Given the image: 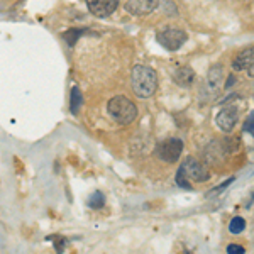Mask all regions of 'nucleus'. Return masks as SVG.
I'll list each match as a JSON object with an SVG mask.
<instances>
[{"label": "nucleus", "mask_w": 254, "mask_h": 254, "mask_svg": "<svg viewBox=\"0 0 254 254\" xmlns=\"http://www.w3.org/2000/svg\"><path fill=\"white\" fill-rule=\"evenodd\" d=\"M130 83H132L134 93L139 98H149L158 90V73L151 66L137 64L130 73Z\"/></svg>", "instance_id": "obj_1"}, {"label": "nucleus", "mask_w": 254, "mask_h": 254, "mask_svg": "<svg viewBox=\"0 0 254 254\" xmlns=\"http://www.w3.org/2000/svg\"><path fill=\"white\" fill-rule=\"evenodd\" d=\"M107 112L114 119V122H117L119 126L132 124L137 117V107L124 95L110 98L107 104Z\"/></svg>", "instance_id": "obj_2"}, {"label": "nucleus", "mask_w": 254, "mask_h": 254, "mask_svg": "<svg viewBox=\"0 0 254 254\" xmlns=\"http://www.w3.org/2000/svg\"><path fill=\"white\" fill-rule=\"evenodd\" d=\"M158 43L168 51H178L183 44L187 43L188 36L187 32H183L182 29H176V27H165L158 32Z\"/></svg>", "instance_id": "obj_3"}, {"label": "nucleus", "mask_w": 254, "mask_h": 254, "mask_svg": "<svg viewBox=\"0 0 254 254\" xmlns=\"http://www.w3.org/2000/svg\"><path fill=\"white\" fill-rule=\"evenodd\" d=\"M224 83V68L220 64H215L208 69L207 78H205V85H203L202 95L207 100H212L220 93V88H222Z\"/></svg>", "instance_id": "obj_4"}, {"label": "nucleus", "mask_w": 254, "mask_h": 254, "mask_svg": "<svg viewBox=\"0 0 254 254\" xmlns=\"http://www.w3.org/2000/svg\"><path fill=\"white\" fill-rule=\"evenodd\" d=\"M183 151V142L180 139H166L156 146V156L165 163H175L178 161Z\"/></svg>", "instance_id": "obj_5"}, {"label": "nucleus", "mask_w": 254, "mask_h": 254, "mask_svg": "<svg viewBox=\"0 0 254 254\" xmlns=\"http://www.w3.org/2000/svg\"><path fill=\"white\" fill-rule=\"evenodd\" d=\"M180 168H182L183 173L187 175V178L191 180V182H207L208 176H210L207 171V168L203 166V163H200L198 159H195L191 156L187 158Z\"/></svg>", "instance_id": "obj_6"}, {"label": "nucleus", "mask_w": 254, "mask_h": 254, "mask_svg": "<svg viewBox=\"0 0 254 254\" xmlns=\"http://www.w3.org/2000/svg\"><path fill=\"white\" fill-rule=\"evenodd\" d=\"M85 2H87L88 10L92 12L95 17L104 19L116 12L121 0H85Z\"/></svg>", "instance_id": "obj_7"}, {"label": "nucleus", "mask_w": 254, "mask_h": 254, "mask_svg": "<svg viewBox=\"0 0 254 254\" xmlns=\"http://www.w3.org/2000/svg\"><path fill=\"white\" fill-rule=\"evenodd\" d=\"M237 121H239V109H237L236 105H227V107H224L215 117L217 126L222 130H225V132H231V130L234 129V126L237 124Z\"/></svg>", "instance_id": "obj_8"}, {"label": "nucleus", "mask_w": 254, "mask_h": 254, "mask_svg": "<svg viewBox=\"0 0 254 254\" xmlns=\"http://www.w3.org/2000/svg\"><path fill=\"white\" fill-rule=\"evenodd\" d=\"M161 0H127L124 9L132 15H147L159 7Z\"/></svg>", "instance_id": "obj_9"}, {"label": "nucleus", "mask_w": 254, "mask_h": 254, "mask_svg": "<svg viewBox=\"0 0 254 254\" xmlns=\"http://www.w3.org/2000/svg\"><path fill=\"white\" fill-rule=\"evenodd\" d=\"M254 61V48H248L244 51H241L232 61V69L234 71H243L251 66V63Z\"/></svg>", "instance_id": "obj_10"}, {"label": "nucleus", "mask_w": 254, "mask_h": 254, "mask_svg": "<svg viewBox=\"0 0 254 254\" xmlns=\"http://www.w3.org/2000/svg\"><path fill=\"white\" fill-rule=\"evenodd\" d=\"M173 81L178 87H190L195 81V71L190 66H180L173 73Z\"/></svg>", "instance_id": "obj_11"}, {"label": "nucleus", "mask_w": 254, "mask_h": 254, "mask_svg": "<svg viewBox=\"0 0 254 254\" xmlns=\"http://www.w3.org/2000/svg\"><path fill=\"white\" fill-rule=\"evenodd\" d=\"M81 107V92L78 87L71 88V97H69V110H71L73 116L78 114V110Z\"/></svg>", "instance_id": "obj_12"}, {"label": "nucleus", "mask_w": 254, "mask_h": 254, "mask_svg": "<svg viewBox=\"0 0 254 254\" xmlns=\"http://www.w3.org/2000/svg\"><path fill=\"white\" fill-rule=\"evenodd\" d=\"M246 227V220L243 217H234V219L231 220V224H229V231L232 232V234H241V232L244 231Z\"/></svg>", "instance_id": "obj_13"}, {"label": "nucleus", "mask_w": 254, "mask_h": 254, "mask_svg": "<svg viewBox=\"0 0 254 254\" xmlns=\"http://www.w3.org/2000/svg\"><path fill=\"white\" fill-rule=\"evenodd\" d=\"M88 205L92 208H102L105 205V196L102 191H95V193H92V196H90L88 200Z\"/></svg>", "instance_id": "obj_14"}, {"label": "nucleus", "mask_w": 254, "mask_h": 254, "mask_svg": "<svg viewBox=\"0 0 254 254\" xmlns=\"http://www.w3.org/2000/svg\"><path fill=\"white\" fill-rule=\"evenodd\" d=\"M159 7H165V9H161L165 12L166 15H170V17H173V15H178V9H176V5L171 0H161L159 2Z\"/></svg>", "instance_id": "obj_15"}, {"label": "nucleus", "mask_w": 254, "mask_h": 254, "mask_svg": "<svg viewBox=\"0 0 254 254\" xmlns=\"http://www.w3.org/2000/svg\"><path fill=\"white\" fill-rule=\"evenodd\" d=\"M81 32H83L81 29H69V31H66V32H64V34H63V39L66 41V43L69 44V46H73V44L76 43V39L80 38Z\"/></svg>", "instance_id": "obj_16"}, {"label": "nucleus", "mask_w": 254, "mask_h": 254, "mask_svg": "<svg viewBox=\"0 0 254 254\" xmlns=\"http://www.w3.org/2000/svg\"><path fill=\"white\" fill-rule=\"evenodd\" d=\"M176 183H178V185L182 187V188H188V190H190V188H191V185H190V183H188L187 175L183 173L182 168H180V170L176 171Z\"/></svg>", "instance_id": "obj_17"}, {"label": "nucleus", "mask_w": 254, "mask_h": 254, "mask_svg": "<svg viewBox=\"0 0 254 254\" xmlns=\"http://www.w3.org/2000/svg\"><path fill=\"white\" fill-rule=\"evenodd\" d=\"M243 129L246 130V132H249L251 136H254V112L249 114V117L246 119V122H244V127Z\"/></svg>", "instance_id": "obj_18"}, {"label": "nucleus", "mask_w": 254, "mask_h": 254, "mask_svg": "<svg viewBox=\"0 0 254 254\" xmlns=\"http://www.w3.org/2000/svg\"><path fill=\"white\" fill-rule=\"evenodd\" d=\"M51 239H53V243H55V249H56V251H58V253L63 251V246L66 244V241L61 239V237H51Z\"/></svg>", "instance_id": "obj_19"}, {"label": "nucleus", "mask_w": 254, "mask_h": 254, "mask_svg": "<svg viewBox=\"0 0 254 254\" xmlns=\"http://www.w3.org/2000/svg\"><path fill=\"white\" fill-rule=\"evenodd\" d=\"M227 253H231V254H243L244 248H243V246H237V244H229L227 246Z\"/></svg>", "instance_id": "obj_20"}, {"label": "nucleus", "mask_w": 254, "mask_h": 254, "mask_svg": "<svg viewBox=\"0 0 254 254\" xmlns=\"http://www.w3.org/2000/svg\"><path fill=\"white\" fill-rule=\"evenodd\" d=\"M248 73H249V76H251V78H254V61L251 63V66L248 68Z\"/></svg>", "instance_id": "obj_21"}]
</instances>
